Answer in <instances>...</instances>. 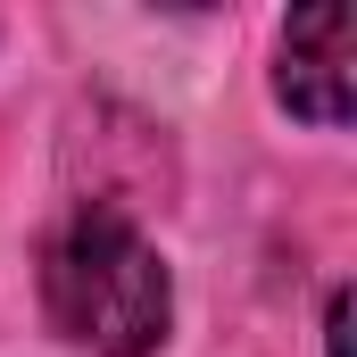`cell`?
Wrapping results in <instances>:
<instances>
[{"label": "cell", "instance_id": "obj_1", "mask_svg": "<svg viewBox=\"0 0 357 357\" xmlns=\"http://www.w3.org/2000/svg\"><path fill=\"white\" fill-rule=\"evenodd\" d=\"M42 307L67 341H84L100 357H150L167 341L175 291H167L158 250L142 241V225L91 199L42 250Z\"/></svg>", "mask_w": 357, "mask_h": 357}, {"label": "cell", "instance_id": "obj_2", "mask_svg": "<svg viewBox=\"0 0 357 357\" xmlns=\"http://www.w3.org/2000/svg\"><path fill=\"white\" fill-rule=\"evenodd\" d=\"M282 100L316 125H349V8H299L282 33Z\"/></svg>", "mask_w": 357, "mask_h": 357}]
</instances>
